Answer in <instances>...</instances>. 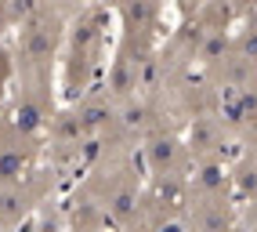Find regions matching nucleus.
<instances>
[{"instance_id":"obj_1","label":"nucleus","mask_w":257,"mask_h":232,"mask_svg":"<svg viewBox=\"0 0 257 232\" xmlns=\"http://www.w3.org/2000/svg\"><path fill=\"white\" fill-rule=\"evenodd\" d=\"M62 40V15L40 8L29 22L19 26V44H15V69H19V84H51V62H55Z\"/></svg>"},{"instance_id":"obj_2","label":"nucleus","mask_w":257,"mask_h":232,"mask_svg":"<svg viewBox=\"0 0 257 232\" xmlns=\"http://www.w3.org/2000/svg\"><path fill=\"white\" fill-rule=\"evenodd\" d=\"M98 51H101V11H83L69 29V58H65V94L73 105L87 94Z\"/></svg>"},{"instance_id":"obj_3","label":"nucleus","mask_w":257,"mask_h":232,"mask_svg":"<svg viewBox=\"0 0 257 232\" xmlns=\"http://www.w3.org/2000/svg\"><path fill=\"white\" fill-rule=\"evenodd\" d=\"M55 174L58 171H37L19 181H0V225L15 228L22 218H29L33 207L55 189Z\"/></svg>"},{"instance_id":"obj_4","label":"nucleus","mask_w":257,"mask_h":232,"mask_svg":"<svg viewBox=\"0 0 257 232\" xmlns=\"http://www.w3.org/2000/svg\"><path fill=\"white\" fill-rule=\"evenodd\" d=\"M145 163L156 178H185L188 181L192 153H188V145H181L167 127H152L145 135Z\"/></svg>"},{"instance_id":"obj_5","label":"nucleus","mask_w":257,"mask_h":232,"mask_svg":"<svg viewBox=\"0 0 257 232\" xmlns=\"http://www.w3.org/2000/svg\"><path fill=\"white\" fill-rule=\"evenodd\" d=\"M149 51H138L127 40L119 44V51L109 65V80H105V94L112 98V105H123L131 98H138V65Z\"/></svg>"},{"instance_id":"obj_6","label":"nucleus","mask_w":257,"mask_h":232,"mask_svg":"<svg viewBox=\"0 0 257 232\" xmlns=\"http://www.w3.org/2000/svg\"><path fill=\"white\" fill-rule=\"evenodd\" d=\"M119 22H123V40L138 51H152V33L160 26V4H149V0H134V4H119L116 8Z\"/></svg>"},{"instance_id":"obj_7","label":"nucleus","mask_w":257,"mask_h":232,"mask_svg":"<svg viewBox=\"0 0 257 232\" xmlns=\"http://www.w3.org/2000/svg\"><path fill=\"white\" fill-rule=\"evenodd\" d=\"M221 142H225V124L214 112H196L192 131H188V153L196 163L203 160H221Z\"/></svg>"},{"instance_id":"obj_8","label":"nucleus","mask_w":257,"mask_h":232,"mask_svg":"<svg viewBox=\"0 0 257 232\" xmlns=\"http://www.w3.org/2000/svg\"><path fill=\"white\" fill-rule=\"evenodd\" d=\"M73 112H76V120H80V127H83V135H87V138H98L101 131H109L116 124V105H112V98L105 91H101V94L87 91L73 105Z\"/></svg>"},{"instance_id":"obj_9","label":"nucleus","mask_w":257,"mask_h":232,"mask_svg":"<svg viewBox=\"0 0 257 232\" xmlns=\"http://www.w3.org/2000/svg\"><path fill=\"white\" fill-rule=\"evenodd\" d=\"M188 228H192V232H232V207H228V200H225V196L192 200Z\"/></svg>"},{"instance_id":"obj_10","label":"nucleus","mask_w":257,"mask_h":232,"mask_svg":"<svg viewBox=\"0 0 257 232\" xmlns=\"http://www.w3.org/2000/svg\"><path fill=\"white\" fill-rule=\"evenodd\" d=\"M188 189H192L196 200H207V196H225L228 189V167L221 160H203L192 167V178H188Z\"/></svg>"},{"instance_id":"obj_11","label":"nucleus","mask_w":257,"mask_h":232,"mask_svg":"<svg viewBox=\"0 0 257 232\" xmlns=\"http://www.w3.org/2000/svg\"><path fill=\"white\" fill-rule=\"evenodd\" d=\"M232 51L243 58V62H250V65H257V26L250 22L243 33H239V37L232 40Z\"/></svg>"},{"instance_id":"obj_12","label":"nucleus","mask_w":257,"mask_h":232,"mask_svg":"<svg viewBox=\"0 0 257 232\" xmlns=\"http://www.w3.org/2000/svg\"><path fill=\"white\" fill-rule=\"evenodd\" d=\"M235 185H239V192H243L246 200L257 203V160L253 163H243V167L235 171Z\"/></svg>"},{"instance_id":"obj_13","label":"nucleus","mask_w":257,"mask_h":232,"mask_svg":"<svg viewBox=\"0 0 257 232\" xmlns=\"http://www.w3.org/2000/svg\"><path fill=\"white\" fill-rule=\"evenodd\" d=\"M8 76H11V55H8V47L0 44V84H4Z\"/></svg>"},{"instance_id":"obj_14","label":"nucleus","mask_w":257,"mask_h":232,"mask_svg":"<svg viewBox=\"0 0 257 232\" xmlns=\"http://www.w3.org/2000/svg\"><path fill=\"white\" fill-rule=\"evenodd\" d=\"M11 29V15H8V4H0V33Z\"/></svg>"},{"instance_id":"obj_15","label":"nucleus","mask_w":257,"mask_h":232,"mask_svg":"<svg viewBox=\"0 0 257 232\" xmlns=\"http://www.w3.org/2000/svg\"><path fill=\"white\" fill-rule=\"evenodd\" d=\"M0 102H4V84H0Z\"/></svg>"}]
</instances>
